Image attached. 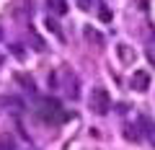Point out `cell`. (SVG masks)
Here are the masks:
<instances>
[{
  "label": "cell",
  "instance_id": "cell-3",
  "mask_svg": "<svg viewBox=\"0 0 155 150\" xmlns=\"http://www.w3.org/2000/svg\"><path fill=\"white\" fill-rule=\"evenodd\" d=\"M132 88L140 91V93L150 88V72L147 70H134L132 72Z\"/></svg>",
  "mask_w": 155,
  "mask_h": 150
},
{
  "label": "cell",
  "instance_id": "cell-7",
  "mask_svg": "<svg viewBox=\"0 0 155 150\" xmlns=\"http://www.w3.org/2000/svg\"><path fill=\"white\" fill-rule=\"evenodd\" d=\"M0 150H16V145L8 135H0Z\"/></svg>",
  "mask_w": 155,
  "mask_h": 150
},
{
  "label": "cell",
  "instance_id": "cell-10",
  "mask_svg": "<svg viewBox=\"0 0 155 150\" xmlns=\"http://www.w3.org/2000/svg\"><path fill=\"white\" fill-rule=\"evenodd\" d=\"M47 26H49V28H52V34H57V36H60V26H57V23H54V21H49V18H47Z\"/></svg>",
  "mask_w": 155,
  "mask_h": 150
},
{
  "label": "cell",
  "instance_id": "cell-4",
  "mask_svg": "<svg viewBox=\"0 0 155 150\" xmlns=\"http://www.w3.org/2000/svg\"><path fill=\"white\" fill-rule=\"evenodd\" d=\"M116 52H119V57H122V62H134V49L129 52L127 44H119V47H116Z\"/></svg>",
  "mask_w": 155,
  "mask_h": 150
},
{
  "label": "cell",
  "instance_id": "cell-1",
  "mask_svg": "<svg viewBox=\"0 0 155 150\" xmlns=\"http://www.w3.org/2000/svg\"><path fill=\"white\" fill-rule=\"evenodd\" d=\"M39 117L44 122H60V119H67V114L62 111V104L57 98H41L39 101Z\"/></svg>",
  "mask_w": 155,
  "mask_h": 150
},
{
  "label": "cell",
  "instance_id": "cell-6",
  "mask_svg": "<svg viewBox=\"0 0 155 150\" xmlns=\"http://www.w3.org/2000/svg\"><path fill=\"white\" fill-rule=\"evenodd\" d=\"M85 39H91V42H96V44H101V42H104V36H101L98 31H96V28H85Z\"/></svg>",
  "mask_w": 155,
  "mask_h": 150
},
{
  "label": "cell",
  "instance_id": "cell-11",
  "mask_svg": "<svg viewBox=\"0 0 155 150\" xmlns=\"http://www.w3.org/2000/svg\"><path fill=\"white\" fill-rule=\"evenodd\" d=\"M98 16H101V21H111V13L106 11V8H101V13H98Z\"/></svg>",
  "mask_w": 155,
  "mask_h": 150
},
{
  "label": "cell",
  "instance_id": "cell-2",
  "mask_svg": "<svg viewBox=\"0 0 155 150\" xmlns=\"http://www.w3.org/2000/svg\"><path fill=\"white\" fill-rule=\"evenodd\" d=\"M91 109H93V114H98V117L109 114L111 96H109V91H106V88H93V91H91Z\"/></svg>",
  "mask_w": 155,
  "mask_h": 150
},
{
  "label": "cell",
  "instance_id": "cell-13",
  "mask_svg": "<svg viewBox=\"0 0 155 150\" xmlns=\"http://www.w3.org/2000/svg\"><path fill=\"white\" fill-rule=\"evenodd\" d=\"M80 3V8H91V0H78Z\"/></svg>",
  "mask_w": 155,
  "mask_h": 150
},
{
  "label": "cell",
  "instance_id": "cell-9",
  "mask_svg": "<svg viewBox=\"0 0 155 150\" xmlns=\"http://www.w3.org/2000/svg\"><path fill=\"white\" fill-rule=\"evenodd\" d=\"M5 106H16V109H21V101H18V98H5Z\"/></svg>",
  "mask_w": 155,
  "mask_h": 150
},
{
  "label": "cell",
  "instance_id": "cell-5",
  "mask_svg": "<svg viewBox=\"0 0 155 150\" xmlns=\"http://www.w3.org/2000/svg\"><path fill=\"white\" fill-rule=\"evenodd\" d=\"M49 8L57 16H62V13H67V0H49Z\"/></svg>",
  "mask_w": 155,
  "mask_h": 150
},
{
  "label": "cell",
  "instance_id": "cell-12",
  "mask_svg": "<svg viewBox=\"0 0 155 150\" xmlns=\"http://www.w3.org/2000/svg\"><path fill=\"white\" fill-rule=\"evenodd\" d=\"M147 60H150V65H155V47L147 49Z\"/></svg>",
  "mask_w": 155,
  "mask_h": 150
},
{
  "label": "cell",
  "instance_id": "cell-8",
  "mask_svg": "<svg viewBox=\"0 0 155 150\" xmlns=\"http://www.w3.org/2000/svg\"><path fill=\"white\" fill-rule=\"evenodd\" d=\"M16 80H18V83H23L28 91H34V80H31V78H26V75H21V72H18V75H16Z\"/></svg>",
  "mask_w": 155,
  "mask_h": 150
}]
</instances>
